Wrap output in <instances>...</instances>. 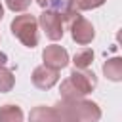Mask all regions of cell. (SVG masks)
Segmentation results:
<instances>
[{"label":"cell","instance_id":"cell-1","mask_svg":"<svg viewBox=\"0 0 122 122\" xmlns=\"http://www.w3.org/2000/svg\"><path fill=\"white\" fill-rule=\"evenodd\" d=\"M59 122H97L101 118V109L90 99H61L55 107Z\"/></svg>","mask_w":122,"mask_h":122},{"label":"cell","instance_id":"cell-2","mask_svg":"<svg viewBox=\"0 0 122 122\" xmlns=\"http://www.w3.org/2000/svg\"><path fill=\"white\" fill-rule=\"evenodd\" d=\"M97 86V76L88 69H74L69 78L61 82V97L63 99H82L84 95L92 93Z\"/></svg>","mask_w":122,"mask_h":122},{"label":"cell","instance_id":"cell-3","mask_svg":"<svg viewBox=\"0 0 122 122\" xmlns=\"http://www.w3.org/2000/svg\"><path fill=\"white\" fill-rule=\"evenodd\" d=\"M11 32L23 46L34 48L38 44V19L30 13L17 15L11 21Z\"/></svg>","mask_w":122,"mask_h":122},{"label":"cell","instance_id":"cell-4","mask_svg":"<svg viewBox=\"0 0 122 122\" xmlns=\"http://www.w3.org/2000/svg\"><path fill=\"white\" fill-rule=\"evenodd\" d=\"M63 21L69 25L71 36H72V40H74L76 44L86 46V44H90V42L93 40V36H95L93 25H92L86 17H82L80 11H72V10L67 11V13L63 15Z\"/></svg>","mask_w":122,"mask_h":122},{"label":"cell","instance_id":"cell-5","mask_svg":"<svg viewBox=\"0 0 122 122\" xmlns=\"http://www.w3.org/2000/svg\"><path fill=\"white\" fill-rule=\"evenodd\" d=\"M38 25L42 27V30L46 32V36L50 40H61L63 38V29H65V21L63 17L57 13V11H51V10H44L40 13V19H38Z\"/></svg>","mask_w":122,"mask_h":122},{"label":"cell","instance_id":"cell-6","mask_svg":"<svg viewBox=\"0 0 122 122\" xmlns=\"http://www.w3.org/2000/svg\"><path fill=\"white\" fill-rule=\"evenodd\" d=\"M42 59H44V65L50 67V69H63L69 65V51L61 46H46V50L42 51Z\"/></svg>","mask_w":122,"mask_h":122},{"label":"cell","instance_id":"cell-7","mask_svg":"<svg viewBox=\"0 0 122 122\" xmlns=\"http://www.w3.org/2000/svg\"><path fill=\"white\" fill-rule=\"evenodd\" d=\"M59 80V71L50 69L46 65H40L32 71V84L38 90H50L51 86H55Z\"/></svg>","mask_w":122,"mask_h":122},{"label":"cell","instance_id":"cell-8","mask_svg":"<svg viewBox=\"0 0 122 122\" xmlns=\"http://www.w3.org/2000/svg\"><path fill=\"white\" fill-rule=\"evenodd\" d=\"M29 122H59V118H57V112L53 107L40 105L29 112Z\"/></svg>","mask_w":122,"mask_h":122},{"label":"cell","instance_id":"cell-9","mask_svg":"<svg viewBox=\"0 0 122 122\" xmlns=\"http://www.w3.org/2000/svg\"><path fill=\"white\" fill-rule=\"evenodd\" d=\"M103 74L112 82H120L122 80V59L120 57L107 59L105 65H103Z\"/></svg>","mask_w":122,"mask_h":122},{"label":"cell","instance_id":"cell-10","mask_svg":"<svg viewBox=\"0 0 122 122\" xmlns=\"http://www.w3.org/2000/svg\"><path fill=\"white\" fill-rule=\"evenodd\" d=\"M0 122H23V111L17 105L0 107Z\"/></svg>","mask_w":122,"mask_h":122},{"label":"cell","instance_id":"cell-11","mask_svg":"<svg viewBox=\"0 0 122 122\" xmlns=\"http://www.w3.org/2000/svg\"><path fill=\"white\" fill-rule=\"evenodd\" d=\"M72 63H74V69H88L93 63V51L90 48H84V50L76 51L74 57H72Z\"/></svg>","mask_w":122,"mask_h":122},{"label":"cell","instance_id":"cell-12","mask_svg":"<svg viewBox=\"0 0 122 122\" xmlns=\"http://www.w3.org/2000/svg\"><path fill=\"white\" fill-rule=\"evenodd\" d=\"M71 10L74 11H84V10H95L99 6H103L107 0H67Z\"/></svg>","mask_w":122,"mask_h":122},{"label":"cell","instance_id":"cell-13","mask_svg":"<svg viewBox=\"0 0 122 122\" xmlns=\"http://www.w3.org/2000/svg\"><path fill=\"white\" fill-rule=\"evenodd\" d=\"M15 84V76L10 69L0 67V92H10Z\"/></svg>","mask_w":122,"mask_h":122},{"label":"cell","instance_id":"cell-14","mask_svg":"<svg viewBox=\"0 0 122 122\" xmlns=\"http://www.w3.org/2000/svg\"><path fill=\"white\" fill-rule=\"evenodd\" d=\"M6 6L11 11H25L30 6V0H6Z\"/></svg>","mask_w":122,"mask_h":122},{"label":"cell","instance_id":"cell-15","mask_svg":"<svg viewBox=\"0 0 122 122\" xmlns=\"http://www.w3.org/2000/svg\"><path fill=\"white\" fill-rule=\"evenodd\" d=\"M6 63H8V55L0 51V67H6Z\"/></svg>","mask_w":122,"mask_h":122},{"label":"cell","instance_id":"cell-16","mask_svg":"<svg viewBox=\"0 0 122 122\" xmlns=\"http://www.w3.org/2000/svg\"><path fill=\"white\" fill-rule=\"evenodd\" d=\"M4 17V8H2V2H0V19Z\"/></svg>","mask_w":122,"mask_h":122}]
</instances>
